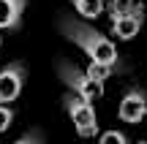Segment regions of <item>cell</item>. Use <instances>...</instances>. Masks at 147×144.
<instances>
[{
    "instance_id": "obj_1",
    "label": "cell",
    "mask_w": 147,
    "mask_h": 144,
    "mask_svg": "<svg viewBox=\"0 0 147 144\" xmlns=\"http://www.w3.org/2000/svg\"><path fill=\"white\" fill-rule=\"evenodd\" d=\"M57 27L68 41H74L84 54H87L93 63H101V65H109V68H120V54H117V46L109 41L106 35H101L95 27H90L87 22H79L74 16H65L60 14L57 16Z\"/></svg>"
},
{
    "instance_id": "obj_2",
    "label": "cell",
    "mask_w": 147,
    "mask_h": 144,
    "mask_svg": "<svg viewBox=\"0 0 147 144\" xmlns=\"http://www.w3.org/2000/svg\"><path fill=\"white\" fill-rule=\"evenodd\" d=\"M57 76L65 82V84L71 87L74 95H79L82 101L87 103H95L101 95H104V82L93 79V76L87 74V71H79L74 63H65V60H57Z\"/></svg>"
},
{
    "instance_id": "obj_3",
    "label": "cell",
    "mask_w": 147,
    "mask_h": 144,
    "mask_svg": "<svg viewBox=\"0 0 147 144\" xmlns=\"http://www.w3.org/2000/svg\"><path fill=\"white\" fill-rule=\"evenodd\" d=\"M63 103H65V112H68L76 133L82 136V139H93V136L98 133V117H95L93 103L82 101V98L74 95V92H68V95L63 98Z\"/></svg>"
},
{
    "instance_id": "obj_4",
    "label": "cell",
    "mask_w": 147,
    "mask_h": 144,
    "mask_svg": "<svg viewBox=\"0 0 147 144\" xmlns=\"http://www.w3.org/2000/svg\"><path fill=\"white\" fill-rule=\"evenodd\" d=\"M25 76H27V68L16 60L0 71V103H11L19 98L22 87H25Z\"/></svg>"
},
{
    "instance_id": "obj_5",
    "label": "cell",
    "mask_w": 147,
    "mask_h": 144,
    "mask_svg": "<svg viewBox=\"0 0 147 144\" xmlns=\"http://www.w3.org/2000/svg\"><path fill=\"white\" fill-rule=\"evenodd\" d=\"M144 114H147V92L139 90V87H131L117 106V117L128 125H136L144 120Z\"/></svg>"
},
{
    "instance_id": "obj_6",
    "label": "cell",
    "mask_w": 147,
    "mask_h": 144,
    "mask_svg": "<svg viewBox=\"0 0 147 144\" xmlns=\"http://www.w3.org/2000/svg\"><path fill=\"white\" fill-rule=\"evenodd\" d=\"M142 25H144V8L136 5L131 14L120 16V19H112V33H115L120 41H131L134 35H139Z\"/></svg>"
},
{
    "instance_id": "obj_7",
    "label": "cell",
    "mask_w": 147,
    "mask_h": 144,
    "mask_svg": "<svg viewBox=\"0 0 147 144\" xmlns=\"http://www.w3.org/2000/svg\"><path fill=\"white\" fill-rule=\"evenodd\" d=\"M27 0H0V30H19Z\"/></svg>"
},
{
    "instance_id": "obj_8",
    "label": "cell",
    "mask_w": 147,
    "mask_h": 144,
    "mask_svg": "<svg viewBox=\"0 0 147 144\" xmlns=\"http://www.w3.org/2000/svg\"><path fill=\"white\" fill-rule=\"evenodd\" d=\"M71 5L82 19H98L104 14V0H71Z\"/></svg>"
},
{
    "instance_id": "obj_9",
    "label": "cell",
    "mask_w": 147,
    "mask_h": 144,
    "mask_svg": "<svg viewBox=\"0 0 147 144\" xmlns=\"http://www.w3.org/2000/svg\"><path fill=\"white\" fill-rule=\"evenodd\" d=\"M139 5V0H109V16L112 19H120V16L131 14Z\"/></svg>"
},
{
    "instance_id": "obj_10",
    "label": "cell",
    "mask_w": 147,
    "mask_h": 144,
    "mask_svg": "<svg viewBox=\"0 0 147 144\" xmlns=\"http://www.w3.org/2000/svg\"><path fill=\"white\" fill-rule=\"evenodd\" d=\"M87 74L93 76V79L104 82V79H109V76L115 74V68H109V65H101V63H93V60H90V65H87Z\"/></svg>"
},
{
    "instance_id": "obj_11",
    "label": "cell",
    "mask_w": 147,
    "mask_h": 144,
    "mask_svg": "<svg viewBox=\"0 0 147 144\" xmlns=\"http://www.w3.org/2000/svg\"><path fill=\"white\" fill-rule=\"evenodd\" d=\"M11 123H14V109L8 103H0V133H5L11 128Z\"/></svg>"
},
{
    "instance_id": "obj_12",
    "label": "cell",
    "mask_w": 147,
    "mask_h": 144,
    "mask_svg": "<svg viewBox=\"0 0 147 144\" xmlns=\"http://www.w3.org/2000/svg\"><path fill=\"white\" fill-rule=\"evenodd\" d=\"M98 144H128V139L123 131H106V133H101Z\"/></svg>"
},
{
    "instance_id": "obj_13",
    "label": "cell",
    "mask_w": 147,
    "mask_h": 144,
    "mask_svg": "<svg viewBox=\"0 0 147 144\" xmlns=\"http://www.w3.org/2000/svg\"><path fill=\"white\" fill-rule=\"evenodd\" d=\"M14 144H44V139H41V133H38V131H30V133H25L22 139H16Z\"/></svg>"
},
{
    "instance_id": "obj_14",
    "label": "cell",
    "mask_w": 147,
    "mask_h": 144,
    "mask_svg": "<svg viewBox=\"0 0 147 144\" xmlns=\"http://www.w3.org/2000/svg\"><path fill=\"white\" fill-rule=\"evenodd\" d=\"M139 144H147V141H139Z\"/></svg>"
}]
</instances>
